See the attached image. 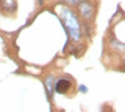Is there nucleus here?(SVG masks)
Wrapping results in <instances>:
<instances>
[{
  "label": "nucleus",
  "instance_id": "20e7f679",
  "mask_svg": "<svg viewBox=\"0 0 125 112\" xmlns=\"http://www.w3.org/2000/svg\"><path fill=\"white\" fill-rule=\"evenodd\" d=\"M79 9H80L81 15L84 16L85 19L91 17V16H93V14H94V9H93V6H91L88 1H83V3L79 5Z\"/></svg>",
  "mask_w": 125,
  "mask_h": 112
},
{
  "label": "nucleus",
  "instance_id": "f257e3e1",
  "mask_svg": "<svg viewBox=\"0 0 125 112\" xmlns=\"http://www.w3.org/2000/svg\"><path fill=\"white\" fill-rule=\"evenodd\" d=\"M62 16H64V20H65V30H66V34L68 36H71L74 39V41L80 39V25H79V21L76 16L73 14V11L70 9L65 8L62 9Z\"/></svg>",
  "mask_w": 125,
  "mask_h": 112
},
{
  "label": "nucleus",
  "instance_id": "423d86ee",
  "mask_svg": "<svg viewBox=\"0 0 125 112\" xmlns=\"http://www.w3.org/2000/svg\"><path fill=\"white\" fill-rule=\"evenodd\" d=\"M79 90H80V92H83V94L88 92V87H86V86H84V85H81V86L79 87Z\"/></svg>",
  "mask_w": 125,
  "mask_h": 112
},
{
  "label": "nucleus",
  "instance_id": "39448f33",
  "mask_svg": "<svg viewBox=\"0 0 125 112\" xmlns=\"http://www.w3.org/2000/svg\"><path fill=\"white\" fill-rule=\"evenodd\" d=\"M54 77L53 76H48L46 80H45V86H46V92H48V97L49 100H51L53 97V92H54Z\"/></svg>",
  "mask_w": 125,
  "mask_h": 112
},
{
  "label": "nucleus",
  "instance_id": "f03ea898",
  "mask_svg": "<svg viewBox=\"0 0 125 112\" xmlns=\"http://www.w3.org/2000/svg\"><path fill=\"white\" fill-rule=\"evenodd\" d=\"M70 87H71V82L68 78H59L56 81V84H54V91L60 95L66 94L70 90Z\"/></svg>",
  "mask_w": 125,
  "mask_h": 112
},
{
  "label": "nucleus",
  "instance_id": "6e6552de",
  "mask_svg": "<svg viewBox=\"0 0 125 112\" xmlns=\"http://www.w3.org/2000/svg\"><path fill=\"white\" fill-rule=\"evenodd\" d=\"M38 4L39 5H43V0H38Z\"/></svg>",
  "mask_w": 125,
  "mask_h": 112
},
{
  "label": "nucleus",
  "instance_id": "0eeeda50",
  "mask_svg": "<svg viewBox=\"0 0 125 112\" xmlns=\"http://www.w3.org/2000/svg\"><path fill=\"white\" fill-rule=\"evenodd\" d=\"M68 1H69L70 4H73V5H76V4H79L80 1H83V0H68Z\"/></svg>",
  "mask_w": 125,
  "mask_h": 112
},
{
  "label": "nucleus",
  "instance_id": "7ed1b4c3",
  "mask_svg": "<svg viewBox=\"0 0 125 112\" xmlns=\"http://www.w3.org/2000/svg\"><path fill=\"white\" fill-rule=\"evenodd\" d=\"M0 6L3 11L11 14L16 10V0H0Z\"/></svg>",
  "mask_w": 125,
  "mask_h": 112
}]
</instances>
